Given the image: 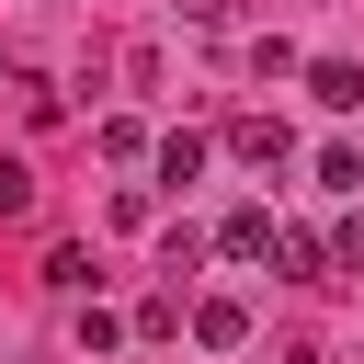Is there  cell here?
Instances as JSON below:
<instances>
[{
    "label": "cell",
    "instance_id": "5",
    "mask_svg": "<svg viewBox=\"0 0 364 364\" xmlns=\"http://www.w3.org/2000/svg\"><path fill=\"white\" fill-rule=\"evenodd\" d=\"M216 250H228V262H262V250H273V205H239V216L216 228Z\"/></svg>",
    "mask_w": 364,
    "mask_h": 364
},
{
    "label": "cell",
    "instance_id": "4",
    "mask_svg": "<svg viewBox=\"0 0 364 364\" xmlns=\"http://www.w3.org/2000/svg\"><path fill=\"white\" fill-rule=\"evenodd\" d=\"M307 91H318L330 114H364V68H353V57H318V68H307Z\"/></svg>",
    "mask_w": 364,
    "mask_h": 364
},
{
    "label": "cell",
    "instance_id": "2",
    "mask_svg": "<svg viewBox=\"0 0 364 364\" xmlns=\"http://www.w3.org/2000/svg\"><path fill=\"white\" fill-rule=\"evenodd\" d=\"M284 284H318V262H330V239H307V228H273V250H262Z\"/></svg>",
    "mask_w": 364,
    "mask_h": 364
},
{
    "label": "cell",
    "instance_id": "8",
    "mask_svg": "<svg viewBox=\"0 0 364 364\" xmlns=\"http://www.w3.org/2000/svg\"><path fill=\"white\" fill-rule=\"evenodd\" d=\"M80 353H91V364L125 353V318H114V307H80Z\"/></svg>",
    "mask_w": 364,
    "mask_h": 364
},
{
    "label": "cell",
    "instance_id": "6",
    "mask_svg": "<svg viewBox=\"0 0 364 364\" xmlns=\"http://www.w3.org/2000/svg\"><path fill=\"white\" fill-rule=\"evenodd\" d=\"M193 171H205V136L171 125V136H159V182H193Z\"/></svg>",
    "mask_w": 364,
    "mask_h": 364
},
{
    "label": "cell",
    "instance_id": "9",
    "mask_svg": "<svg viewBox=\"0 0 364 364\" xmlns=\"http://www.w3.org/2000/svg\"><path fill=\"white\" fill-rule=\"evenodd\" d=\"M0 216H34V171L23 159H0Z\"/></svg>",
    "mask_w": 364,
    "mask_h": 364
},
{
    "label": "cell",
    "instance_id": "11",
    "mask_svg": "<svg viewBox=\"0 0 364 364\" xmlns=\"http://www.w3.org/2000/svg\"><path fill=\"white\" fill-rule=\"evenodd\" d=\"M284 364H318V353H284Z\"/></svg>",
    "mask_w": 364,
    "mask_h": 364
},
{
    "label": "cell",
    "instance_id": "1",
    "mask_svg": "<svg viewBox=\"0 0 364 364\" xmlns=\"http://www.w3.org/2000/svg\"><path fill=\"white\" fill-rule=\"evenodd\" d=\"M228 148H239L250 171H284V159H296V136H284L273 114H239V125H228Z\"/></svg>",
    "mask_w": 364,
    "mask_h": 364
},
{
    "label": "cell",
    "instance_id": "10",
    "mask_svg": "<svg viewBox=\"0 0 364 364\" xmlns=\"http://www.w3.org/2000/svg\"><path fill=\"white\" fill-rule=\"evenodd\" d=\"M330 262H341V273H364V216H353V228L330 239Z\"/></svg>",
    "mask_w": 364,
    "mask_h": 364
},
{
    "label": "cell",
    "instance_id": "3",
    "mask_svg": "<svg viewBox=\"0 0 364 364\" xmlns=\"http://www.w3.org/2000/svg\"><path fill=\"white\" fill-rule=\"evenodd\" d=\"M193 341H205V353H239V341H250V307H239V296H205V307H193Z\"/></svg>",
    "mask_w": 364,
    "mask_h": 364
},
{
    "label": "cell",
    "instance_id": "7",
    "mask_svg": "<svg viewBox=\"0 0 364 364\" xmlns=\"http://www.w3.org/2000/svg\"><path fill=\"white\" fill-rule=\"evenodd\" d=\"M46 284H57V296H91V250L57 239V250H46Z\"/></svg>",
    "mask_w": 364,
    "mask_h": 364
}]
</instances>
